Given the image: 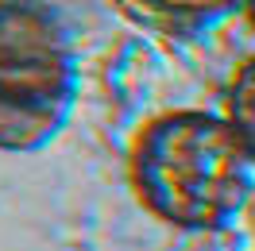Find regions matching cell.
Listing matches in <instances>:
<instances>
[{
  "label": "cell",
  "instance_id": "obj_2",
  "mask_svg": "<svg viewBox=\"0 0 255 251\" xmlns=\"http://www.w3.org/2000/svg\"><path fill=\"white\" fill-rule=\"evenodd\" d=\"M78 101V50L43 0H0V151L35 155L62 135Z\"/></svg>",
  "mask_w": 255,
  "mask_h": 251
},
{
  "label": "cell",
  "instance_id": "obj_4",
  "mask_svg": "<svg viewBox=\"0 0 255 251\" xmlns=\"http://www.w3.org/2000/svg\"><path fill=\"white\" fill-rule=\"evenodd\" d=\"M143 4L182 27H205V23H217L228 12L244 8V0H143Z\"/></svg>",
  "mask_w": 255,
  "mask_h": 251
},
{
  "label": "cell",
  "instance_id": "obj_5",
  "mask_svg": "<svg viewBox=\"0 0 255 251\" xmlns=\"http://www.w3.org/2000/svg\"><path fill=\"white\" fill-rule=\"evenodd\" d=\"M240 12H244V19L252 23V31H255V0H244V8H240Z\"/></svg>",
  "mask_w": 255,
  "mask_h": 251
},
{
  "label": "cell",
  "instance_id": "obj_3",
  "mask_svg": "<svg viewBox=\"0 0 255 251\" xmlns=\"http://www.w3.org/2000/svg\"><path fill=\"white\" fill-rule=\"evenodd\" d=\"M224 116L236 127L240 143L248 147V155L255 162V58H248L236 70V78L228 85V97H224Z\"/></svg>",
  "mask_w": 255,
  "mask_h": 251
},
{
  "label": "cell",
  "instance_id": "obj_1",
  "mask_svg": "<svg viewBox=\"0 0 255 251\" xmlns=\"http://www.w3.org/2000/svg\"><path fill=\"white\" fill-rule=\"evenodd\" d=\"M128 182L155 220L178 232H221L252 201L255 162L224 112L174 109L135 135Z\"/></svg>",
  "mask_w": 255,
  "mask_h": 251
}]
</instances>
